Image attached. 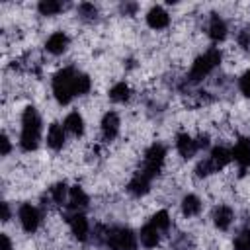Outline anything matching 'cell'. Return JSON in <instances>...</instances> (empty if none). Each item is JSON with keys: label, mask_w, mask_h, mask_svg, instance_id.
I'll return each mask as SVG.
<instances>
[{"label": "cell", "mask_w": 250, "mask_h": 250, "mask_svg": "<svg viewBox=\"0 0 250 250\" xmlns=\"http://www.w3.org/2000/svg\"><path fill=\"white\" fill-rule=\"evenodd\" d=\"M39 133H41V119L35 111V107H25L23 117H21V137L20 145L23 150H35L39 143Z\"/></svg>", "instance_id": "1"}, {"label": "cell", "mask_w": 250, "mask_h": 250, "mask_svg": "<svg viewBox=\"0 0 250 250\" xmlns=\"http://www.w3.org/2000/svg\"><path fill=\"white\" fill-rule=\"evenodd\" d=\"M74 78H76V72L74 68H62L57 72V76L53 78V92H55V98L59 100V104H68L72 100L74 94Z\"/></svg>", "instance_id": "2"}, {"label": "cell", "mask_w": 250, "mask_h": 250, "mask_svg": "<svg viewBox=\"0 0 250 250\" xmlns=\"http://www.w3.org/2000/svg\"><path fill=\"white\" fill-rule=\"evenodd\" d=\"M219 62H221V53H219L217 49H209L207 53H203L201 57L195 59V62H193V66H191V72H189V80H191V82L201 80V78L207 76Z\"/></svg>", "instance_id": "3"}, {"label": "cell", "mask_w": 250, "mask_h": 250, "mask_svg": "<svg viewBox=\"0 0 250 250\" xmlns=\"http://www.w3.org/2000/svg\"><path fill=\"white\" fill-rule=\"evenodd\" d=\"M107 246L111 250H135L137 238L129 229H113L107 232Z\"/></svg>", "instance_id": "4"}, {"label": "cell", "mask_w": 250, "mask_h": 250, "mask_svg": "<svg viewBox=\"0 0 250 250\" xmlns=\"http://www.w3.org/2000/svg\"><path fill=\"white\" fill-rule=\"evenodd\" d=\"M164 156H166V150L162 145H152L146 154H145V166H143V174H146L150 180L160 172L162 168V162H164Z\"/></svg>", "instance_id": "5"}, {"label": "cell", "mask_w": 250, "mask_h": 250, "mask_svg": "<svg viewBox=\"0 0 250 250\" xmlns=\"http://www.w3.org/2000/svg\"><path fill=\"white\" fill-rule=\"evenodd\" d=\"M39 221H41L39 211H37L33 205L25 203V205H21V207H20V223H21L23 230L33 232V230L39 227Z\"/></svg>", "instance_id": "6"}, {"label": "cell", "mask_w": 250, "mask_h": 250, "mask_svg": "<svg viewBox=\"0 0 250 250\" xmlns=\"http://www.w3.org/2000/svg\"><path fill=\"white\" fill-rule=\"evenodd\" d=\"M146 23H148L152 29H164V27L170 23V16L166 14L164 8L154 6V8H150L148 14H146Z\"/></svg>", "instance_id": "7"}, {"label": "cell", "mask_w": 250, "mask_h": 250, "mask_svg": "<svg viewBox=\"0 0 250 250\" xmlns=\"http://www.w3.org/2000/svg\"><path fill=\"white\" fill-rule=\"evenodd\" d=\"M70 230L72 234L78 238V240H86L88 238V232H90V225H88V219L82 215V213H74L70 219Z\"/></svg>", "instance_id": "8"}, {"label": "cell", "mask_w": 250, "mask_h": 250, "mask_svg": "<svg viewBox=\"0 0 250 250\" xmlns=\"http://www.w3.org/2000/svg\"><path fill=\"white\" fill-rule=\"evenodd\" d=\"M230 160H232V152H230V150H227L225 146H215V148L211 150L209 162H211V166H213V170H215V172H217V170H221V168H225Z\"/></svg>", "instance_id": "9"}, {"label": "cell", "mask_w": 250, "mask_h": 250, "mask_svg": "<svg viewBox=\"0 0 250 250\" xmlns=\"http://www.w3.org/2000/svg\"><path fill=\"white\" fill-rule=\"evenodd\" d=\"M232 158L240 164V168L250 164V141L248 139H240L234 148H232Z\"/></svg>", "instance_id": "10"}, {"label": "cell", "mask_w": 250, "mask_h": 250, "mask_svg": "<svg viewBox=\"0 0 250 250\" xmlns=\"http://www.w3.org/2000/svg\"><path fill=\"white\" fill-rule=\"evenodd\" d=\"M176 146H178L180 154H182V156H186V158L193 156V154L197 152V148H199V146H197V141H193L188 133H180V135H178Z\"/></svg>", "instance_id": "11"}, {"label": "cell", "mask_w": 250, "mask_h": 250, "mask_svg": "<svg viewBox=\"0 0 250 250\" xmlns=\"http://www.w3.org/2000/svg\"><path fill=\"white\" fill-rule=\"evenodd\" d=\"M117 131H119V117H117V113L107 111L102 119V133L105 139H113L117 135Z\"/></svg>", "instance_id": "12"}, {"label": "cell", "mask_w": 250, "mask_h": 250, "mask_svg": "<svg viewBox=\"0 0 250 250\" xmlns=\"http://www.w3.org/2000/svg\"><path fill=\"white\" fill-rule=\"evenodd\" d=\"M47 145H49L53 150L62 148V145H64V129H62V125L53 123V125L49 127V131H47Z\"/></svg>", "instance_id": "13"}, {"label": "cell", "mask_w": 250, "mask_h": 250, "mask_svg": "<svg viewBox=\"0 0 250 250\" xmlns=\"http://www.w3.org/2000/svg\"><path fill=\"white\" fill-rule=\"evenodd\" d=\"M47 51L49 53H53V55H61L66 47H68V37L62 33V31H57V33H53L49 39H47Z\"/></svg>", "instance_id": "14"}, {"label": "cell", "mask_w": 250, "mask_h": 250, "mask_svg": "<svg viewBox=\"0 0 250 250\" xmlns=\"http://www.w3.org/2000/svg\"><path fill=\"white\" fill-rule=\"evenodd\" d=\"M148 186H150V178H148L146 174L139 172V174H135L133 180L129 182V191H131L133 195H143V193L148 191Z\"/></svg>", "instance_id": "15"}, {"label": "cell", "mask_w": 250, "mask_h": 250, "mask_svg": "<svg viewBox=\"0 0 250 250\" xmlns=\"http://www.w3.org/2000/svg\"><path fill=\"white\" fill-rule=\"evenodd\" d=\"M213 219H215V225H217L221 230H227V229L230 227V223H232V209L227 207V205H219V207L215 209Z\"/></svg>", "instance_id": "16"}, {"label": "cell", "mask_w": 250, "mask_h": 250, "mask_svg": "<svg viewBox=\"0 0 250 250\" xmlns=\"http://www.w3.org/2000/svg\"><path fill=\"white\" fill-rule=\"evenodd\" d=\"M141 242H143V246H146V248H152V246H156L158 244V229L152 225V223H148V225H145L143 229H141Z\"/></svg>", "instance_id": "17"}, {"label": "cell", "mask_w": 250, "mask_h": 250, "mask_svg": "<svg viewBox=\"0 0 250 250\" xmlns=\"http://www.w3.org/2000/svg\"><path fill=\"white\" fill-rule=\"evenodd\" d=\"M209 37L213 41H223L227 37V25L219 16H213L209 21Z\"/></svg>", "instance_id": "18"}, {"label": "cell", "mask_w": 250, "mask_h": 250, "mask_svg": "<svg viewBox=\"0 0 250 250\" xmlns=\"http://www.w3.org/2000/svg\"><path fill=\"white\" fill-rule=\"evenodd\" d=\"M64 129H68L72 135H82L84 133V119L78 111H72L64 119Z\"/></svg>", "instance_id": "19"}, {"label": "cell", "mask_w": 250, "mask_h": 250, "mask_svg": "<svg viewBox=\"0 0 250 250\" xmlns=\"http://www.w3.org/2000/svg\"><path fill=\"white\" fill-rule=\"evenodd\" d=\"M68 201H70L72 209H84L88 205V195L84 193V189L80 186H74L68 191Z\"/></svg>", "instance_id": "20"}, {"label": "cell", "mask_w": 250, "mask_h": 250, "mask_svg": "<svg viewBox=\"0 0 250 250\" xmlns=\"http://www.w3.org/2000/svg\"><path fill=\"white\" fill-rule=\"evenodd\" d=\"M182 211H184L186 217L197 215V213L201 211V201H199V197H197V195H191V193L186 195L184 201H182Z\"/></svg>", "instance_id": "21"}, {"label": "cell", "mask_w": 250, "mask_h": 250, "mask_svg": "<svg viewBox=\"0 0 250 250\" xmlns=\"http://www.w3.org/2000/svg\"><path fill=\"white\" fill-rule=\"evenodd\" d=\"M37 8H39V12L43 16H55V14H59L62 10V4L57 2V0H41Z\"/></svg>", "instance_id": "22"}, {"label": "cell", "mask_w": 250, "mask_h": 250, "mask_svg": "<svg viewBox=\"0 0 250 250\" xmlns=\"http://www.w3.org/2000/svg\"><path fill=\"white\" fill-rule=\"evenodd\" d=\"M109 98L113 102H125L129 98V86L125 82H117L111 90H109Z\"/></svg>", "instance_id": "23"}, {"label": "cell", "mask_w": 250, "mask_h": 250, "mask_svg": "<svg viewBox=\"0 0 250 250\" xmlns=\"http://www.w3.org/2000/svg\"><path fill=\"white\" fill-rule=\"evenodd\" d=\"M90 90V78L86 74H80L76 72V78H74V94H86Z\"/></svg>", "instance_id": "24"}, {"label": "cell", "mask_w": 250, "mask_h": 250, "mask_svg": "<svg viewBox=\"0 0 250 250\" xmlns=\"http://www.w3.org/2000/svg\"><path fill=\"white\" fill-rule=\"evenodd\" d=\"M234 250H250V229H244L234 238Z\"/></svg>", "instance_id": "25"}, {"label": "cell", "mask_w": 250, "mask_h": 250, "mask_svg": "<svg viewBox=\"0 0 250 250\" xmlns=\"http://www.w3.org/2000/svg\"><path fill=\"white\" fill-rule=\"evenodd\" d=\"M51 197L55 203H62L66 199V184H55L51 188Z\"/></svg>", "instance_id": "26"}, {"label": "cell", "mask_w": 250, "mask_h": 250, "mask_svg": "<svg viewBox=\"0 0 250 250\" xmlns=\"http://www.w3.org/2000/svg\"><path fill=\"white\" fill-rule=\"evenodd\" d=\"M158 230H162V229H168V225H170V217H168V213L166 211H158L154 217H152V221H150Z\"/></svg>", "instance_id": "27"}, {"label": "cell", "mask_w": 250, "mask_h": 250, "mask_svg": "<svg viewBox=\"0 0 250 250\" xmlns=\"http://www.w3.org/2000/svg\"><path fill=\"white\" fill-rule=\"evenodd\" d=\"M238 86H240V92H242L244 96H250V70H246V72L240 76Z\"/></svg>", "instance_id": "28"}, {"label": "cell", "mask_w": 250, "mask_h": 250, "mask_svg": "<svg viewBox=\"0 0 250 250\" xmlns=\"http://www.w3.org/2000/svg\"><path fill=\"white\" fill-rule=\"evenodd\" d=\"M80 14H82L84 18H94V16H96V8H94L92 4H82V6H80Z\"/></svg>", "instance_id": "29"}, {"label": "cell", "mask_w": 250, "mask_h": 250, "mask_svg": "<svg viewBox=\"0 0 250 250\" xmlns=\"http://www.w3.org/2000/svg\"><path fill=\"white\" fill-rule=\"evenodd\" d=\"M0 145H2V150H0V152L6 156V154L10 152V141H8V137H6V135H2V139H0Z\"/></svg>", "instance_id": "30"}, {"label": "cell", "mask_w": 250, "mask_h": 250, "mask_svg": "<svg viewBox=\"0 0 250 250\" xmlns=\"http://www.w3.org/2000/svg\"><path fill=\"white\" fill-rule=\"evenodd\" d=\"M0 240H2V250H12V242H10L8 234H2Z\"/></svg>", "instance_id": "31"}, {"label": "cell", "mask_w": 250, "mask_h": 250, "mask_svg": "<svg viewBox=\"0 0 250 250\" xmlns=\"http://www.w3.org/2000/svg\"><path fill=\"white\" fill-rule=\"evenodd\" d=\"M10 219V209H8V203H2V221H8Z\"/></svg>", "instance_id": "32"}, {"label": "cell", "mask_w": 250, "mask_h": 250, "mask_svg": "<svg viewBox=\"0 0 250 250\" xmlns=\"http://www.w3.org/2000/svg\"><path fill=\"white\" fill-rule=\"evenodd\" d=\"M240 43L246 47V45H250V31H246V33H242L240 35Z\"/></svg>", "instance_id": "33"}]
</instances>
